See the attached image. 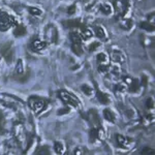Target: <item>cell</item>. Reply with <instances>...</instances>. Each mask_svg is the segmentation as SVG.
I'll return each mask as SVG.
<instances>
[{"label": "cell", "mask_w": 155, "mask_h": 155, "mask_svg": "<svg viewBox=\"0 0 155 155\" xmlns=\"http://www.w3.org/2000/svg\"><path fill=\"white\" fill-rule=\"evenodd\" d=\"M71 38L74 43H81V36L79 35V33L71 32Z\"/></svg>", "instance_id": "21"}, {"label": "cell", "mask_w": 155, "mask_h": 155, "mask_svg": "<svg viewBox=\"0 0 155 155\" xmlns=\"http://www.w3.org/2000/svg\"><path fill=\"white\" fill-rule=\"evenodd\" d=\"M131 87H130V91L131 92H136V91H138V89H139L140 87V83L138 80H133V81H131Z\"/></svg>", "instance_id": "18"}, {"label": "cell", "mask_w": 155, "mask_h": 155, "mask_svg": "<svg viewBox=\"0 0 155 155\" xmlns=\"http://www.w3.org/2000/svg\"><path fill=\"white\" fill-rule=\"evenodd\" d=\"M73 51H74L77 55H81L82 53H83L81 43H74V45H73Z\"/></svg>", "instance_id": "14"}, {"label": "cell", "mask_w": 155, "mask_h": 155, "mask_svg": "<svg viewBox=\"0 0 155 155\" xmlns=\"http://www.w3.org/2000/svg\"><path fill=\"white\" fill-rule=\"evenodd\" d=\"M89 116H90V120H91V122L94 124V125H97V124H99V118H98V115L97 113H96L95 110H91V111L89 112Z\"/></svg>", "instance_id": "8"}, {"label": "cell", "mask_w": 155, "mask_h": 155, "mask_svg": "<svg viewBox=\"0 0 155 155\" xmlns=\"http://www.w3.org/2000/svg\"><path fill=\"white\" fill-rule=\"evenodd\" d=\"M63 24L67 26V27H78L80 25V21L79 20H69V21H66Z\"/></svg>", "instance_id": "15"}, {"label": "cell", "mask_w": 155, "mask_h": 155, "mask_svg": "<svg viewBox=\"0 0 155 155\" xmlns=\"http://www.w3.org/2000/svg\"><path fill=\"white\" fill-rule=\"evenodd\" d=\"M97 62L99 65H106L108 64V57L106 54L100 53L97 55Z\"/></svg>", "instance_id": "10"}, {"label": "cell", "mask_w": 155, "mask_h": 155, "mask_svg": "<svg viewBox=\"0 0 155 155\" xmlns=\"http://www.w3.org/2000/svg\"><path fill=\"white\" fill-rule=\"evenodd\" d=\"M103 115H104V118H106L108 121L114 122L115 117H114V115H113V113H112L110 110H104V111H103Z\"/></svg>", "instance_id": "13"}, {"label": "cell", "mask_w": 155, "mask_h": 155, "mask_svg": "<svg viewBox=\"0 0 155 155\" xmlns=\"http://www.w3.org/2000/svg\"><path fill=\"white\" fill-rule=\"evenodd\" d=\"M100 11H102L104 15H110L112 13V8L108 3H104V4H102V5L100 6Z\"/></svg>", "instance_id": "16"}, {"label": "cell", "mask_w": 155, "mask_h": 155, "mask_svg": "<svg viewBox=\"0 0 155 155\" xmlns=\"http://www.w3.org/2000/svg\"><path fill=\"white\" fill-rule=\"evenodd\" d=\"M3 122H4V118H3L2 113H0V127L3 125Z\"/></svg>", "instance_id": "34"}, {"label": "cell", "mask_w": 155, "mask_h": 155, "mask_svg": "<svg viewBox=\"0 0 155 155\" xmlns=\"http://www.w3.org/2000/svg\"><path fill=\"white\" fill-rule=\"evenodd\" d=\"M67 112H68V110H62V111H59V112H58V114L61 115V114H63V113H67Z\"/></svg>", "instance_id": "35"}, {"label": "cell", "mask_w": 155, "mask_h": 155, "mask_svg": "<svg viewBox=\"0 0 155 155\" xmlns=\"http://www.w3.org/2000/svg\"><path fill=\"white\" fill-rule=\"evenodd\" d=\"M112 58L114 61H117V62L122 63L124 60H125V57H124V55L121 53V52H113V54H112Z\"/></svg>", "instance_id": "9"}, {"label": "cell", "mask_w": 155, "mask_h": 155, "mask_svg": "<svg viewBox=\"0 0 155 155\" xmlns=\"http://www.w3.org/2000/svg\"><path fill=\"white\" fill-rule=\"evenodd\" d=\"M146 153H151V154H153V150L148 147L144 148V149L142 150V154H146Z\"/></svg>", "instance_id": "29"}, {"label": "cell", "mask_w": 155, "mask_h": 155, "mask_svg": "<svg viewBox=\"0 0 155 155\" xmlns=\"http://www.w3.org/2000/svg\"><path fill=\"white\" fill-rule=\"evenodd\" d=\"M97 97H98V100L100 101L102 103H109L110 102V99H109V96L102 93L101 91H98L97 92Z\"/></svg>", "instance_id": "11"}, {"label": "cell", "mask_w": 155, "mask_h": 155, "mask_svg": "<svg viewBox=\"0 0 155 155\" xmlns=\"http://www.w3.org/2000/svg\"><path fill=\"white\" fill-rule=\"evenodd\" d=\"M95 33H96V35L98 36V37H100V38H103L104 36H106V33H104V30L102 29L101 27H95Z\"/></svg>", "instance_id": "23"}, {"label": "cell", "mask_w": 155, "mask_h": 155, "mask_svg": "<svg viewBox=\"0 0 155 155\" xmlns=\"http://www.w3.org/2000/svg\"><path fill=\"white\" fill-rule=\"evenodd\" d=\"M75 11H76V5H71V7H69V8L67 9V13H68L69 15L75 14Z\"/></svg>", "instance_id": "32"}, {"label": "cell", "mask_w": 155, "mask_h": 155, "mask_svg": "<svg viewBox=\"0 0 155 155\" xmlns=\"http://www.w3.org/2000/svg\"><path fill=\"white\" fill-rule=\"evenodd\" d=\"M92 36V32H91V30L90 29H84L83 30V32H82V37L84 38V39H88L89 37Z\"/></svg>", "instance_id": "22"}, {"label": "cell", "mask_w": 155, "mask_h": 155, "mask_svg": "<svg viewBox=\"0 0 155 155\" xmlns=\"http://www.w3.org/2000/svg\"><path fill=\"white\" fill-rule=\"evenodd\" d=\"M97 47H99V43H93V44L89 47V50L90 51H95Z\"/></svg>", "instance_id": "30"}, {"label": "cell", "mask_w": 155, "mask_h": 155, "mask_svg": "<svg viewBox=\"0 0 155 155\" xmlns=\"http://www.w3.org/2000/svg\"><path fill=\"white\" fill-rule=\"evenodd\" d=\"M47 44L45 41H41L36 39L32 43V48L34 49V51H41V50H44L46 48Z\"/></svg>", "instance_id": "7"}, {"label": "cell", "mask_w": 155, "mask_h": 155, "mask_svg": "<svg viewBox=\"0 0 155 155\" xmlns=\"http://www.w3.org/2000/svg\"><path fill=\"white\" fill-rule=\"evenodd\" d=\"M82 90H83V92L85 94H87V95H91V93H92V89L91 87H89L88 85H83L82 86Z\"/></svg>", "instance_id": "25"}, {"label": "cell", "mask_w": 155, "mask_h": 155, "mask_svg": "<svg viewBox=\"0 0 155 155\" xmlns=\"http://www.w3.org/2000/svg\"><path fill=\"white\" fill-rule=\"evenodd\" d=\"M54 148H55V152L58 153V154H62L63 153V146L61 143H59V142L55 143Z\"/></svg>", "instance_id": "19"}, {"label": "cell", "mask_w": 155, "mask_h": 155, "mask_svg": "<svg viewBox=\"0 0 155 155\" xmlns=\"http://www.w3.org/2000/svg\"><path fill=\"white\" fill-rule=\"evenodd\" d=\"M29 104L31 106V109L34 110L36 113H39L41 110H44V108L46 106V101L39 98H33L31 97L29 100Z\"/></svg>", "instance_id": "4"}, {"label": "cell", "mask_w": 155, "mask_h": 155, "mask_svg": "<svg viewBox=\"0 0 155 155\" xmlns=\"http://www.w3.org/2000/svg\"><path fill=\"white\" fill-rule=\"evenodd\" d=\"M140 26H141V28L148 30V31H153V30H154V26L148 22H142L141 24H140Z\"/></svg>", "instance_id": "17"}, {"label": "cell", "mask_w": 155, "mask_h": 155, "mask_svg": "<svg viewBox=\"0 0 155 155\" xmlns=\"http://www.w3.org/2000/svg\"><path fill=\"white\" fill-rule=\"evenodd\" d=\"M48 30H50V31L47 32V37L50 38V41H53V43H56L58 38V33H57L56 28L53 27V26H50V27L48 28Z\"/></svg>", "instance_id": "6"}, {"label": "cell", "mask_w": 155, "mask_h": 155, "mask_svg": "<svg viewBox=\"0 0 155 155\" xmlns=\"http://www.w3.org/2000/svg\"><path fill=\"white\" fill-rule=\"evenodd\" d=\"M90 136H92V139H95L98 136V131L95 130V129H92V130L90 131Z\"/></svg>", "instance_id": "31"}, {"label": "cell", "mask_w": 155, "mask_h": 155, "mask_svg": "<svg viewBox=\"0 0 155 155\" xmlns=\"http://www.w3.org/2000/svg\"><path fill=\"white\" fill-rule=\"evenodd\" d=\"M49 149L48 147H41L38 148V150L36 151V154H49Z\"/></svg>", "instance_id": "27"}, {"label": "cell", "mask_w": 155, "mask_h": 155, "mask_svg": "<svg viewBox=\"0 0 155 155\" xmlns=\"http://www.w3.org/2000/svg\"><path fill=\"white\" fill-rule=\"evenodd\" d=\"M115 7H116L118 13L123 14V13H125L126 8L128 7V1L127 0H116L115 1Z\"/></svg>", "instance_id": "5"}, {"label": "cell", "mask_w": 155, "mask_h": 155, "mask_svg": "<svg viewBox=\"0 0 155 155\" xmlns=\"http://www.w3.org/2000/svg\"><path fill=\"white\" fill-rule=\"evenodd\" d=\"M1 54L4 58H5L6 62L11 63L14 59V50L11 49V44H5L1 47Z\"/></svg>", "instance_id": "3"}, {"label": "cell", "mask_w": 155, "mask_h": 155, "mask_svg": "<svg viewBox=\"0 0 155 155\" xmlns=\"http://www.w3.org/2000/svg\"><path fill=\"white\" fill-rule=\"evenodd\" d=\"M16 73L18 75H23L24 73V69H23V63H22V60H19L18 61V65H17V68H16Z\"/></svg>", "instance_id": "20"}, {"label": "cell", "mask_w": 155, "mask_h": 155, "mask_svg": "<svg viewBox=\"0 0 155 155\" xmlns=\"http://www.w3.org/2000/svg\"><path fill=\"white\" fill-rule=\"evenodd\" d=\"M146 106H147V108H150V109H152L153 108V100L151 99V98H149L147 100V102H146Z\"/></svg>", "instance_id": "33"}, {"label": "cell", "mask_w": 155, "mask_h": 155, "mask_svg": "<svg viewBox=\"0 0 155 155\" xmlns=\"http://www.w3.org/2000/svg\"><path fill=\"white\" fill-rule=\"evenodd\" d=\"M117 141H118V144H119L120 146H124V145L126 144V139L124 136H120V134L117 136Z\"/></svg>", "instance_id": "26"}, {"label": "cell", "mask_w": 155, "mask_h": 155, "mask_svg": "<svg viewBox=\"0 0 155 155\" xmlns=\"http://www.w3.org/2000/svg\"><path fill=\"white\" fill-rule=\"evenodd\" d=\"M146 84H147V79H146V77H143V85Z\"/></svg>", "instance_id": "36"}, {"label": "cell", "mask_w": 155, "mask_h": 155, "mask_svg": "<svg viewBox=\"0 0 155 155\" xmlns=\"http://www.w3.org/2000/svg\"><path fill=\"white\" fill-rule=\"evenodd\" d=\"M29 11H30V14L35 15V16H38V15L41 14V11H39L38 8H36V7H30L29 8Z\"/></svg>", "instance_id": "28"}, {"label": "cell", "mask_w": 155, "mask_h": 155, "mask_svg": "<svg viewBox=\"0 0 155 155\" xmlns=\"http://www.w3.org/2000/svg\"><path fill=\"white\" fill-rule=\"evenodd\" d=\"M14 33L16 36H22L26 33V29H25V27L23 25H19V26H17V28L15 29Z\"/></svg>", "instance_id": "12"}, {"label": "cell", "mask_w": 155, "mask_h": 155, "mask_svg": "<svg viewBox=\"0 0 155 155\" xmlns=\"http://www.w3.org/2000/svg\"><path fill=\"white\" fill-rule=\"evenodd\" d=\"M58 95H59V97L62 99V101L66 102L67 104H71V106H78V100H77V98L74 97V96L71 95V94H69L68 92L64 91V90L59 91Z\"/></svg>", "instance_id": "2"}, {"label": "cell", "mask_w": 155, "mask_h": 155, "mask_svg": "<svg viewBox=\"0 0 155 155\" xmlns=\"http://www.w3.org/2000/svg\"><path fill=\"white\" fill-rule=\"evenodd\" d=\"M131 25H132V22H131L130 20H124L121 23V27L124 28V29H130Z\"/></svg>", "instance_id": "24"}, {"label": "cell", "mask_w": 155, "mask_h": 155, "mask_svg": "<svg viewBox=\"0 0 155 155\" xmlns=\"http://www.w3.org/2000/svg\"><path fill=\"white\" fill-rule=\"evenodd\" d=\"M13 24H16V21L11 16H8L6 13L0 11V30L5 31Z\"/></svg>", "instance_id": "1"}]
</instances>
